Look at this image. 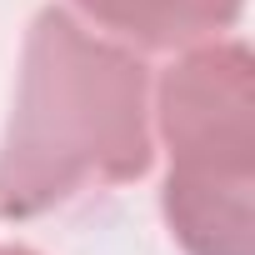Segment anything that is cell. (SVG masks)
Returning <instances> with one entry per match:
<instances>
[{
	"label": "cell",
	"mask_w": 255,
	"mask_h": 255,
	"mask_svg": "<svg viewBox=\"0 0 255 255\" xmlns=\"http://www.w3.org/2000/svg\"><path fill=\"white\" fill-rule=\"evenodd\" d=\"M170 175L160 210L185 255H255V60L240 40L185 50L160 75Z\"/></svg>",
	"instance_id": "cell-2"
},
{
	"label": "cell",
	"mask_w": 255,
	"mask_h": 255,
	"mask_svg": "<svg viewBox=\"0 0 255 255\" xmlns=\"http://www.w3.org/2000/svg\"><path fill=\"white\" fill-rule=\"evenodd\" d=\"M145 65L70 10L45 5L30 20L20 90L0 140V220H30L90 185L140 180L150 145Z\"/></svg>",
	"instance_id": "cell-1"
},
{
	"label": "cell",
	"mask_w": 255,
	"mask_h": 255,
	"mask_svg": "<svg viewBox=\"0 0 255 255\" xmlns=\"http://www.w3.org/2000/svg\"><path fill=\"white\" fill-rule=\"evenodd\" d=\"M0 255H35V250H25V245H0Z\"/></svg>",
	"instance_id": "cell-4"
},
{
	"label": "cell",
	"mask_w": 255,
	"mask_h": 255,
	"mask_svg": "<svg viewBox=\"0 0 255 255\" xmlns=\"http://www.w3.org/2000/svg\"><path fill=\"white\" fill-rule=\"evenodd\" d=\"M245 0H75V10L95 25L135 40L145 50L200 45L240 20Z\"/></svg>",
	"instance_id": "cell-3"
}]
</instances>
